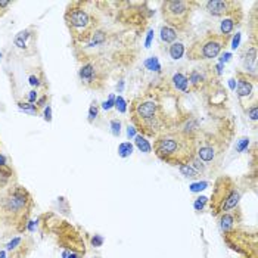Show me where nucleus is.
<instances>
[{"label":"nucleus","instance_id":"f257e3e1","mask_svg":"<svg viewBox=\"0 0 258 258\" xmlns=\"http://www.w3.org/2000/svg\"><path fill=\"white\" fill-rule=\"evenodd\" d=\"M130 121L136 132L145 138H158L173 128V121L165 111L158 87H149L130 103Z\"/></svg>","mask_w":258,"mask_h":258},{"label":"nucleus","instance_id":"f03ea898","mask_svg":"<svg viewBox=\"0 0 258 258\" xmlns=\"http://www.w3.org/2000/svg\"><path fill=\"white\" fill-rule=\"evenodd\" d=\"M34 207L36 202L30 190L14 181L0 192V229L24 235Z\"/></svg>","mask_w":258,"mask_h":258},{"label":"nucleus","instance_id":"7ed1b4c3","mask_svg":"<svg viewBox=\"0 0 258 258\" xmlns=\"http://www.w3.org/2000/svg\"><path fill=\"white\" fill-rule=\"evenodd\" d=\"M65 25L70 31L73 47L87 43L92 34L100 25L102 15L98 2L90 0H74L67 5L63 14Z\"/></svg>","mask_w":258,"mask_h":258},{"label":"nucleus","instance_id":"20e7f679","mask_svg":"<svg viewBox=\"0 0 258 258\" xmlns=\"http://www.w3.org/2000/svg\"><path fill=\"white\" fill-rule=\"evenodd\" d=\"M154 154L168 165L189 164L197 155V136L176 125L154 139Z\"/></svg>","mask_w":258,"mask_h":258},{"label":"nucleus","instance_id":"39448f33","mask_svg":"<svg viewBox=\"0 0 258 258\" xmlns=\"http://www.w3.org/2000/svg\"><path fill=\"white\" fill-rule=\"evenodd\" d=\"M233 136L232 125H223L214 133L197 135V158L204 164L207 173H217L227 154Z\"/></svg>","mask_w":258,"mask_h":258},{"label":"nucleus","instance_id":"423d86ee","mask_svg":"<svg viewBox=\"0 0 258 258\" xmlns=\"http://www.w3.org/2000/svg\"><path fill=\"white\" fill-rule=\"evenodd\" d=\"M37 226L41 235H50L56 239L58 246L63 251L76 252L81 258L86 255V243L81 233L71 223L59 219L55 213L41 214L37 219Z\"/></svg>","mask_w":258,"mask_h":258},{"label":"nucleus","instance_id":"0eeeda50","mask_svg":"<svg viewBox=\"0 0 258 258\" xmlns=\"http://www.w3.org/2000/svg\"><path fill=\"white\" fill-rule=\"evenodd\" d=\"M242 190L238 181L230 176H219L214 184L211 198L208 199V208L213 217L219 219L221 214L229 213L239 207Z\"/></svg>","mask_w":258,"mask_h":258},{"label":"nucleus","instance_id":"6e6552de","mask_svg":"<svg viewBox=\"0 0 258 258\" xmlns=\"http://www.w3.org/2000/svg\"><path fill=\"white\" fill-rule=\"evenodd\" d=\"M229 43V37H224L216 31H208L189 46V49L186 50V56L189 60L199 62L214 60L226 50Z\"/></svg>","mask_w":258,"mask_h":258},{"label":"nucleus","instance_id":"1a4fd4ad","mask_svg":"<svg viewBox=\"0 0 258 258\" xmlns=\"http://www.w3.org/2000/svg\"><path fill=\"white\" fill-rule=\"evenodd\" d=\"M197 2L189 0H165L161 3V15L165 21V25L173 28L177 33H183L189 28L194 6Z\"/></svg>","mask_w":258,"mask_h":258},{"label":"nucleus","instance_id":"9d476101","mask_svg":"<svg viewBox=\"0 0 258 258\" xmlns=\"http://www.w3.org/2000/svg\"><path fill=\"white\" fill-rule=\"evenodd\" d=\"M112 70L106 62L95 58L80 60L79 68V80L83 84V87L89 90H103Z\"/></svg>","mask_w":258,"mask_h":258},{"label":"nucleus","instance_id":"9b49d317","mask_svg":"<svg viewBox=\"0 0 258 258\" xmlns=\"http://www.w3.org/2000/svg\"><path fill=\"white\" fill-rule=\"evenodd\" d=\"M224 243L240 258H258L257 229L236 227L223 235Z\"/></svg>","mask_w":258,"mask_h":258},{"label":"nucleus","instance_id":"f8f14e48","mask_svg":"<svg viewBox=\"0 0 258 258\" xmlns=\"http://www.w3.org/2000/svg\"><path fill=\"white\" fill-rule=\"evenodd\" d=\"M221 67L220 65H211L208 62L201 63L199 67L192 68L187 73V80H189V87L190 93H201L207 92L210 87L219 83V76L221 74Z\"/></svg>","mask_w":258,"mask_h":258},{"label":"nucleus","instance_id":"ddd939ff","mask_svg":"<svg viewBox=\"0 0 258 258\" xmlns=\"http://www.w3.org/2000/svg\"><path fill=\"white\" fill-rule=\"evenodd\" d=\"M236 96L239 105L243 111H246L249 106L257 105V74H249L243 70H236Z\"/></svg>","mask_w":258,"mask_h":258},{"label":"nucleus","instance_id":"4468645a","mask_svg":"<svg viewBox=\"0 0 258 258\" xmlns=\"http://www.w3.org/2000/svg\"><path fill=\"white\" fill-rule=\"evenodd\" d=\"M205 12L214 18H227L236 14H242V5L236 0H210L204 3Z\"/></svg>","mask_w":258,"mask_h":258},{"label":"nucleus","instance_id":"2eb2a0df","mask_svg":"<svg viewBox=\"0 0 258 258\" xmlns=\"http://www.w3.org/2000/svg\"><path fill=\"white\" fill-rule=\"evenodd\" d=\"M34 248V240L28 235H20L6 243L8 258H28Z\"/></svg>","mask_w":258,"mask_h":258},{"label":"nucleus","instance_id":"dca6fc26","mask_svg":"<svg viewBox=\"0 0 258 258\" xmlns=\"http://www.w3.org/2000/svg\"><path fill=\"white\" fill-rule=\"evenodd\" d=\"M36 44H37V28L34 25H30L25 30H21L14 37V46L22 50L25 55H34Z\"/></svg>","mask_w":258,"mask_h":258},{"label":"nucleus","instance_id":"f3484780","mask_svg":"<svg viewBox=\"0 0 258 258\" xmlns=\"http://www.w3.org/2000/svg\"><path fill=\"white\" fill-rule=\"evenodd\" d=\"M242 221H243V214H242L239 207H236L235 210H232L229 213L221 214L219 217V227L221 230V235L232 232L236 227H240Z\"/></svg>","mask_w":258,"mask_h":258},{"label":"nucleus","instance_id":"a211bd4d","mask_svg":"<svg viewBox=\"0 0 258 258\" xmlns=\"http://www.w3.org/2000/svg\"><path fill=\"white\" fill-rule=\"evenodd\" d=\"M242 20H243V12L242 14H236V15H232V17H227V18H221L219 33L221 36H224V37L232 39L233 31L236 30V27L240 25Z\"/></svg>","mask_w":258,"mask_h":258},{"label":"nucleus","instance_id":"6ab92c4d","mask_svg":"<svg viewBox=\"0 0 258 258\" xmlns=\"http://www.w3.org/2000/svg\"><path fill=\"white\" fill-rule=\"evenodd\" d=\"M28 83L37 92L43 90L44 93H47V90H49V83H47L46 74H44V71L41 68H36L33 73L28 74Z\"/></svg>","mask_w":258,"mask_h":258},{"label":"nucleus","instance_id":"aec40b11","mask_svg":"<svg viewBox=\"0 0 258 258\" xmlns=\"http://www.w3.org/2000/svg\"><path fill=\"white\" fill-rule=\"evenodd\" d=\"M171 84L173 87L180 92V93H190V87H189V80H187V73L177 71L173 74L171 77Z\"/></svg>","mask_w":258,"mask_h":258},{"label":"nucleus","instance_id":"412c9836","mask_svg":"<svg viewBox=\"0 0 258 258\" xmlns=\"http://www.w3.org/2000/svg\"><path fill=\"white\" fill-rule=\"evenodd\" d=\"M15 181V170L11 165H0V192Z\"/></svg>","mask_w":258,"mask_h":258},{"label":"nucleus","instance_id":"4be33fe9","mask_svg":"<svg viewBox=\"0 0 258 258\" xmlns=\"http://www.w3.org/2000/svg\"><path fill=\"white\" fill-rule=\"evenodd\" d=\"M159 36H161V40L164 41V43H168V44H171V43H174L176 40H177V31H174L173 28H170V27H167V25H162L161 27V30H159Z\"/></svg>","mask_w":258,"mask_h":258},{"label":"nucleus","instance_id":"5701e85b","mask_svg":"<svg viewBox=\"0 0 258 258\" xmlns=\"http://www.w3.org/2000/svg\"><path fill=\"white\" fill-rule=\"evenodd\" d=\"M17 106H18V109L22 111L24 114L33 115V117L40 115V109L36 106V103H28L25 100H17Z\"/></svg>","mask_w":258,"mask_h":258},{"label":"nucleus","instance_id":"b1692460","mask_svg":"<svg viewBox=\"0 0 258 258\" xmlns=\"http://www.w3.org/2000/svg\"><path fill=\"white\" fill-rule=\"evenodd\" d=\"M168 55L170 58L174 60H179L180 58H183L184 55V44L180 41H174L168 46Z\"/></svg>","mask_w":258,"mask_h":258},{"label":"nucleus","instance_id":"393cba45","mask_svg":"<svg viewBox=\"0 0 258 258\" xmlns=\"http://www.w3.org/2000/svg\"><path fill=\"white\" fill-rule=\"evenodd\" d=\"M179 168H180V173H181L184 177H187V179H195V180L201 179V174H199L195 168H192L189 164H183V165H180Z\"/></svg>","mask_w":258,"mask_h":258},{"label":"nucleus","instance_id":"a878e982","mask_svg":"<svg viewBox=\"0 0 258 258\" xmlns=\"http://www.w3.org/2000/svg\"><path fill=\"white\" fill-rule=\"evenodd\" d=\"M135 142H136V146L139 148L142 152H145V154H149L151 151H152V146H151V143L146 140L145 136H142V135H136L135 136Z\"/></svg>","mask_w":258,"mask_h":258},{"label":"nucleus","instance_id":"bb28decb","mask_svg":"<svg viewBox=\"0 0 258 258\" xmlns=\"http://www.w3.org/2000/svg\"><path fill=\"white\" fill-rule=\"evenodd\" d=\"M133 154V145L130 142H124L118 146V155L121 158H127Z\"/></svg>","mask_w":258,"mask_h":258},{"label":"nucleus","instance_id":"cd10ccee","mask_svg":"<svg viewBox=\"0 0 258 258\" xmlns=\"http://www.w3.org/2000/svg\"><path fill=\"white\" fill-rule=\"evenodd\" d=\"M145 67H146L148 70H151V71H157V73H159V70H161V65H159L158 58H154V56L145 60Z\"/></svg>","mask_w":258,"mask_h":258},{"label":"nucleus","instance_id":"c85d7f7f","mask_svg":"<svg viewBox=\"0 0 258 258\" xmlns=\"http://www.w3.org/2000/svg\"><path fill=\"white\" fill-rule=\"evenodd\" d=\"M257 109H258V103L257 105H252V106H249V108L245 111V114H246L248 119H249V121H252L254 124H257V119H258Z\"/></svg>","mask_w":258,"mask_h":258},{"label":"nucleus","instance_id":"c756f323","mask_svg":"<svg viewBox=\"0 0 258 258\" xmlns=\"http://www.w3.org/2000/svg\"><path fill=\"white\" fill-rule=\"evenodd\" d=\"M99 115V105L98 102H92L90 108H89V122H93V119L96 118Z\"/></svg>","mask_w":258,"mask_h":258},{"label":"nucleus","instance_id":"7c9ffc66","mask_svg":"<svg viewBox=\"0 0 258 258\" xmlns=\"http://www.w3.org/2000/svg\"><path fill=\"white\" fill-rule=\"evenodd\" d=\"M111 130H112V135L115 138H118L121 135V122L118 119H111Z\"/></svg>","mask_w":258,"mask_h":258},{"label":"nucleus","instance_id":"2f4dec72","mask_svg":"<svg viewBox=\"0 0 258 258\" xmlns=\"http://www.w3.org/2000/svg\"><path fill=\"white\" fill-rule=\"evenodd\" d=\"M208 204V198H205V197H199L195 201V204H194V207H195V210L197 211H202L204 208H205V205Z\"/></svg>","mask_w":258,"mask_h":258},{"label":"nucleus","instance_id":"473e14b6","mask_svg":"<svg viewBox=\"0 0 258 258\" xmlns=\"http://www.w3.org/2000/svg\"><path fill=\"white\" fill-rule=\"evenodd\" d=\"M248 146H249V139H248V138H242V139H239L238 143H236V151H238V152H243L245 149H248Z\"/></svg>","mask_w":258,"mask_h":258},{"label":"nucleus","instance_id":"72a5a7b5","mask_svg":"<svg viewBox=\"0 0 258 258\" xmlns=\"http://www.w3.org/2000/svg\"><path fill=\"white\" fill-rule=\"evenodd\" d=\"M39 99V92L37 90H30L28 93H27V98H25V102H28V103H36Z\"/></svg>","mask_w":258,"mask_h":258},{"label":"nucleus","instance_id":"f704fd0d","mask_svg":"<svg viewBox=\"0 0 258 258\" xmlns=\"http://www.w3.org/2000/svg\"><path fill=\"white\" fill-rule=\"evenodd\" d=\"M14 5V2H8V0H0V18L8 12V9Z\"/></svg>","mask_w":258,"mask_h":258},{"label":"nucleus","instance_id":"c9c22d12","mask_svg":"<svg viewBox=\"0 0 258 258\" xmlns=\"http://www.w3.org/2000/svg\"><path fill=\"white\" fill-rule=\"evenodd\" d=\"M115 108L118 109L121 114H124V112L127 111V105H125V100L122 99L121 96L115 98Z\"/></svg>","mask_w":258,"mask_h":258},{"label":"nucleus","instance_id":"e433bc0d","mask_svg":"<svg viewBox=\"0 0 258 258\" xmlns=\"http://www.w3.org/2000/svg\"><path fill=\"white\" fill-rule=\"evenodd\" d=\"M41 112H43V118H44V121L52 122V106H50V105L46 106Z\"/></svg>","mask_w":258,"mask_h":258},{"label":"nucleus","instance_id":"4c0bfd02","mask_svg":"<svg viewBox=\"0 0 258 258\" xmlns=\"http://www.w3.org/2000/svg\"><path fill=\"white\" fill-rule=\"evenodd\" d=\"M114 105H115V96H114V95H111V96L108 98V100H105V102H103V109H105V111H108V109H111Z\"/></svg>","mask_w":258,"mask_h":258},{"label":"nucleus","instance_id":"58836bf2","mask_svg":"<svg viewBox=\"0 0 258 258\" xmlns=\"http://www.w3.org/2000/svg\"><path fill=\"white\" fill-rule=\"evenodd\" d=\"M92 245L95 246V248H99V246H102L103 245V238L102 236H99V235H95L93 238H92Z\"/></svg>","mask_w":258,"mask_h":258},{"label":"nucleus","instance_id":"ea45409f","mask_svg":"<svg viewBox=\"0 0 258 258\" xmlns=\"http://www.w3.org/2000/svg\"><path fill=\"white\" fill-rule=\"evenodd\" d=\"M207 186H208V183H207V181H202V183H198V184H192V186H190V190H192V192L204 190Z\"/></svg>","mask_w":258,"mask_h":258},{"label":"nucleus","instance_id":"a19ab883","mask_svg":"<svg viewBox=\"0 0 258 258\" xmlns=\"http://www.w3.org/2000/svg\"><path fill=\"white\" fill-rule=\"evenodd\" d=\"M239 41H240V34L236 33V36L233 37V43H232V49H238L239 47Z\"/></svg>","mask_w":258,"mask_h":258},{"label":"nucleus","instance_id":"79ce46f5","mask_svg":"<svg viewBox=\"0 0 258 258\" xmlns=\"http://www.w3.org/2000/svg\"><path fill=\"white\" fill-rule=\"evenodd\" d=\"M152 37H154V31H152V30H149V33H148V39H146V43H145V47H149V46H151Z\"/></svg>","mask_w":258,"mask_h":258},{"label":"nucleus","instance_id":"37998d69","mask_svg":"<svg viewBox=\"0 0 258 258\" xmlns=\"http://www.w3.org/2000/svg\"><path fill=\"white\" fill-rule=\"evenodd\" d=\"M135 135H136V128L128 125V127H127V136H128V138H133Z\"/></svg>","mask_w":258,"mask_h":258},{"label":"nucleus","instance_id":"c03bdc74","mask_svg":"<svg viewBox=\"0 0 258 258\" xmlns=\"http://www.w3.org/2000/svg\"><path fill=\"white\" fill-rule=\"evenodd\" d=\"M235 87H236V83H235V80L232 79L230 80V89H232V90H235Z\"/></svg>","mask_w":258,"mask_h":258},{"label":"nucleus","instance_id":"a18cd8bd","mask_svg":"<svg viewBox=\"0 0 258 258\" xmlns=\"http://www.w3.org/2000/svg\"><path fill=\"white\" fill-rule=\"evenodd\" d=\"M2 56H3V53H2V52H0V60H2Z\"/></svg>","mask_w":258,"mask_h":258}]
</instances>
